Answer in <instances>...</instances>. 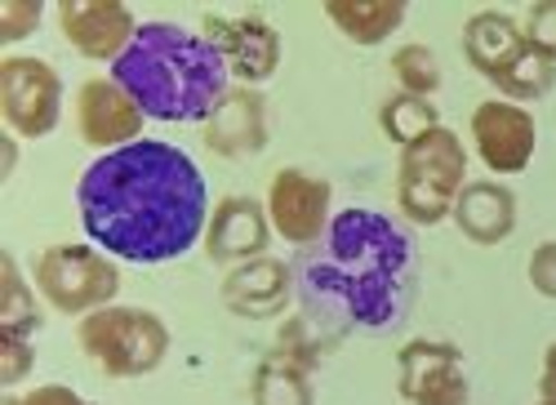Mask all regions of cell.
Masks as SVG:
<instances>
[{
  "label": "cell",
  "instance_id": "obj_1",
  "mask_svg": "<svg viewBox=\"0 0 556 405\" xmlns=\"http://www.w3.org/2000/svg\"><path fill=\"white\" fill-rule=\"evenodd\" d=\"M76 210L89 245L125 263H169L205 241L210 188L188 152L143 139L108 152L80 174Z\"/></svg>",
  "mask_w": 556,
  "mask_h": 405
},
{
  "label": "cell",
  "instance_id": "obj_2",
  "mask_svg": "<svg viewBox=\"0 0 556 405\" xmlns=\"http://www.w3.org/2000/svg\"><path fill=\"white\" fill-rule=\"evenodd\" d=\"M419 290L414 241L379 210H343L316 245L299 254L294 294L303 317L330 343L401 326Z\"/></svg>",
  "mask_w": 556,
  "mask_h": 405
},
{
  "label": "cell",
  "instance_id": "obj_3",
  "mask_svg": "<svg viewBox=\"0 0 556 405\" xmlns=\"http://www.w3.org/2000/svg\"><path fill=\"white\" fill-rule=\"evenodd\" d=\"M227 63L201 31L178 23H143L129 50L112 63V80L143 107L148 121H210L227 94Z\"/></svg>",
  "mask_w": 556,
  "mask_h": 405
},
{
  "label": "cell",
  "instance_id": "obj_4",
  "mask_svg": "<svg viewBox=\"0 0 556 405\" xmlns=\"http://www.w3.org/2000/svg\"><path fill=\"white\" fill-rule=\"evenodd\" d=\"M76 343L108 379H148L169 356V326L148 307L112 303L80 317Z\"/></svg>",
  "mask_w": 556,
  "mask_h": 405
},
{
  "label": "cell",
  "instance_id": "obj_5",
  "mask_svg": "<svg viewBox=\"0 0 556 405\" xmlns=\"http://www.w3.org/2000/svg\"><path fill=\"white\" fill-rule=\"evenodd\" d=\"M468 183V152L454 129H432L428 139L401 152L396 165V205L409 223L437 228L441 218L454 214V201Z\"/></svg>",
  "mask_w": 556,
  "mask_h": 405
},
{
  "label": "cell",
  "instance_id": "obj_6",
  "mask_svg": "<svg viewBox=\"0 0 556 405\" xmlns=\"http://www.w3.org/2000/svg\"><path fill=\"white\" fill-rule=\"evenodd\" d=\"M31 286L54 312H63V317H89V312H99V307H112V299L121 294V267L99 245L63 241V245H50L36 254Z\"/></svg>",
  "mask_w": 556,
  "mask_h": 405
},
{
  "label": "cell",
  "instance_id": "obj_7",
  "mask_svg": "<svg viewBox=\"0 0 556 405\" xmlns=\"http://www.w3.org/2000/svg\"><path fill=\"white\" fill-rule=\"evenodd\" d=\"M0 121L18 139H50L63 121L59 67L27 54H10L0 63Z\"/></svg>",
  "mask_w": 556,
  "mask_h": 405
},
{
  "label": "cell",
  "instance_id": "obj_8",
  "mask_svg": "<svg viewBox=\"0 0 556 405\" xmlns=\"http://www.w3.org/2000/svg\"><path fill=\"white\" fill-rule=\"evenodd\" d=\"M267 218H271V232L281 237L286 245L294 250H307L326 237L330 228V205H334V188L326 183L320 174L312 169H299V165H286L271 174L267 183Z\"/></svg>",
  "mask_w": 556,
  "mask_h": 405
},
{
  "label": "cell",
  "instance_id": "obj_9",
  "mask_svg": "<svg viewBox=\"0 0 556 405\" xmlns=\"http://www.w3.org/2000/svg\"><path fill=\"white\" fill-rule=\"evenodd\" d=\"M396 392L409 405H468V362L450 339H409L396 352Z\"/></svg>",
  "mask_w": 556,
  "mask_h": 405
},
{
  "label": "cell",
  "instance_id": "obj_10",
  "mask_svg": "<svg viewBox=\"0 0 556 405\" xmlns=\"http://www.w3.org/2000/svg\"><path fill=\"white\" fill-rule=\"evenodd\" d=\"M201 36L223 54L227 72L237 76L241 85H263L276 76L286 54V40L267 18L258 14H205L201 18Z\"/></svg>",
  "mask_w": 556,
  "mask_h": 405
},
{
  "label": "cell",
  "instance_id": "obj_11",
  "mask_svg": "<svg viewBox=\"0 0 556 405\" xmlns=\"http://www.w3.org/2000/svg\"><path fill=\"white\" fill-rule=\"evenodd\" d=\"M143 107H138L112 76H89L76 89V134L85 148L94 152H121L143 143Z\"/></svg>",
  "mask_w": 556,
  "mask_h": 405
},
{
  "label": "cell",
  "instance_id": "obj_12",
  "mask_svg": "<svg viewBox=\"0 0 556 405\" xmlns=\"http://www.w3.org/2000/svg\"><path fill=\"white\" fill-rule=\"evenodd\" d=\"M54 18L72 50L94 63H116L143 27L125 0H59Z\"/></svg>",
  "mask_w": 556,
  "mask_h": 405
},
{
  "label": "cell",
  "instance_id": "obj_13",
  "mask_svg": "<svg viewBox=\"0 0 556 405\" xmlns=\"http://www.w3.org/2000/svg\"><path fill=\"white\" fill-rule=\"evenodd\" d=\"M472 143H477V156L485 161V169L507 178V174L530 169L539 129H534V116L521 103L485 99L472 112Z\"/></svg>",
  "mask_w": 556,
  "mask_h": 405
},
{
  "label": "cell",
  "instance_id": "obj_14",
  "mask_svg": "<svg viewBox=\"0 0 556 405\" xmlns=\"http://www.w3.org/2000/svg\"><path fill=\"white\" fill-rule=\"evenodd\" d=\"M267 99L254 85H231L201 125V143L223 161H245L267 148Z\"/></svg>",
  "mask_w": 556,
  "mask_h": 405
},
{
  "label": "cell",
  "instance_id": "obj_15",
  "mask_svg": "<svg viewBox=\"0 0 556 405\" xmlns=\"http://www.w3.org/2000/svg\"><path fill=\"white\" fill-rule=\"evenodd\" d=\"M271 218H267V205L245 197V192H231L214 205L210 214V228H205V254L210 263H250V258H263L267 245H271Z\"/></svg>",
  "mask_w": 556,
  "mask_h": 405
},
{
  "label": "cell",
  "instance_id": "obj_16",
  "mask_svg": "<svg viewBox=\"0 0 556 405\" xmlns=\"http://www.w3.org/2000/svg\"><path fill=\"white\" fill-rule=\"evenodd\" d=\"M223 307L237 312L245 321H271L281 317L294 299V267L281 263V258H250V263H237L231 273L223 277V290H218Z\"/></svg>",
  "mask_w": 556,
  "mask_h": 405
},
{
  "label": "cell",
  "instance_id": "obj_17",
  "mask_svg": "<svg viewBox=\"0 0 556 405\" xmlns=\"http://www.w3.org/2000/svg\"><path fill=\"white\" fill-rule=\"evenodd\" d=\"M454 223L472 245H503L517 232V192L498 178H472L454 201Z\"/></svg>",
  "mask_w": 556,
  "mask_h": 405
},
{
  "label": "cell",
  "instance_id": "obj_18",
  "mask_svg": "<svg viewBox=\"0 0 556 405\" xmlns=\"http://www.w3.org/2000/svg\"><path fill=\"white\" fill-rule=\"evenodd\" d=\"M521 50H526V31L503 10H477L468 23H463V59H468L490 85L521 59Z\"/></svg>",
  "mask_w": 556,
  "mask_h": 405
},
{
  "label": "cell",
  "instance_id": "obj_19",
  "mask_svg": "<svg viewBox=\"0 0 556 405\" xmlns=\"http://www.w3.org/2000/svg\"><path fill=\"white\" fill-rule=\"evenodd\" d=\"M320 14H326L352 45H383L405 27L409 5L405 0H326Z\"/></svg>",
  "mask_w": 556,
  "mask_h": 405
},
{
  "label": "cell",
  "instance_id": "obj_20",
  "mask_svg": "<svg viewBox=\"0 0 556 405\" xmlns=\"http://www.w3.org/2000/svg\"><path fill=\"white\" fill-rule=\"evenodd\" d=\"M250 405H316L312 370L286 352H267L250 375Z\"/></svg>",
  "mask_w": 556,
  "mask_h": 405
},
{
  "label": "cell",
  "instance_id": "obj_21",
  "mask_svg": "<svg viewBox=\"0 0 556 405\" xmlns=\"http://www.w3.org/2000/svg\"><path fill=\"white\" fill-rule=\"evenodd\" d=\"M379 129H383L388 143H396L405 152L419 139H428L432 129H441V112H437L432 99H419V94H405V89H396V94H388L379 103Z\"/></svg>",
  "mask_w": 556,
  "mask_h": 405
},
{
  "label": "cell",
  "instance_id": "obj_22",
  "mask_svg": "<svg viewBox=\"0 0 556 405\" xmlns=\"http://www.w3.org/2000/svg\"><path fill=\"white\" fill-rule=\"evenodd\" d=\"M36 286L23 277L18 258L5 250L0 254V330L5 334H36L40 330V303H36Z\"/></svg>",
  "mask_w": 556,
  "mask_h": 405
},
{
  "label": "cell",
  "instance_id": "obj_23",
  "mask_svg": "<svg viewBox=\"0 0 556 405\" xmlns=\"http://www.w3.org/2000/svg\"><path fill=\"white\" fill-rule=\"evenodd\" d=\"M552 85H556V59H547L543 50H534L530 40H526L521 59L494 80L498 94H503L507 103H521V107L534 103V99H547Z\"/></svg>",
  "mask_w": 556,
  "mask_h": 405
},
{
  "label": "cell",
  "instance_id": "obj_24",
  "mask_svg": "<svg viewBox=\"0 0 556 405\" xmlns=\"http://www.w3.org/2000/svg\"><path fill=\"white\" fill-rule=\"evenodd\" d=\"M392 76H396V85L405 89V94H419V99H432L441 89V63L419 40L392 50Z\"/></svg>",
  "mask_w": 556,
  "mask_h": 405
},
{
  "label": "cell",
  "instance_id": "obj_25",
  "mask_svg": "<svg viewBox=\"0 0 556 405\" xmlns=\"http://www.w3.org/2000/svg\"><path fill=\"white\" fill-rule=\"evenodd\" d=\"M334 343L320 334L303 312H294V317H286L281 321V330H276V343H271V352H286V356H294L299 366H307V370H316L320 362H326V352H330Z\"/></svg>",
  "mask_w": 556,
  "mask_h": 405
},
{
  "label": "cell",
  "instance_id": "obj_26",
  "mask_svg": "<svg viewBox=\"0 0 556 405\" xmlns=\"http://www.w3.org/2000/svg\"><path fill=\"white\" fill-rule=\"evenodd\" d=\"M36 370V343L27 334H5L0 330V383L18 388Z\"/></svg>",
  "mask_w": 556,
  "mask_h": 405
},
{
  "label": "cell",
  "instance_id": "obj_27",
  "mask_svg": "<svg viewBox=\"0 0 556 405\" xmlns=\"http://www.w3.org/2000/svg\"><path fill=\"white\" fill-rule=\"evenodd\" d=\"M45 18V5L40 0H5L0 5V45H18L27 40Z\"/></svg>",
  "mask_w": 556,
  "mask_h": 405
},
{
  "label": "cell",
  "instance_id": "obj_28",
  "mask_svg": "<svg viewBox=\"0 0 556 405\" xmlns=\"http://www.w3.org/2000/svg\"><path fill=\"white\" fill-rule=\"evenodd\" d=\"M521 31L534 50H543L547 59H556V0H534L521 18Z\"/></svg>",
  "mask_w": 556,
  "mask_h": 405
},
{
  "label": "cell",
  "instance_id": "obj_29",
  "mask_svg": "<svg viewBox=\"0 0 556 405\" xmlns=\"http://www.w3.org/2000/svg\"><path fill=\"white\" fill-rule=\"evenodd\" d=\"M526 273H530V286H534L543 299H556V241L534 245Z\"/></svg>",
  "mask_w": 556,
  "mask_h": 405
},
{
  "label": "cell",
  "instance_id": "obj_30",
  "mask_svg": "<svg viewBox=\"0 0 556 405\" xmlns=\"http://www.w3.org/2000/svg\"><path fill=\"white\" fill-rule=\"evenodd\" d=\"M18 405H99V401H89L63 383H45V388H31L27 396H18Z\"/></svg>",
  "mask_w": 556,
  "mask_h": 405
},
{
  "label": "cell",
  "instance_id": "obj_31",
  "mask_svg": "<svg viewBox=\"0 0 556 405\" xmlns=\"http://www.w3.org/2000/svg\"><path fill=\"white\" fill-rule=\"evenodd\" d=\"M539 396L556 401V343L543 352V370H539Z\"/></svg>",
  "mask_w": 556,
  "mask_h": 405
},
{
  "label": "cell",
  "instance_id": "obj_32",
  "mask_svg": "<svg viewBox=\"0 0 556 405\" xmlns=\"http://www.w3.org/2000/svg\"><path fill=\"white\" fill-rule=\"evenodd\" d=\"M0 156H5V178H10L14 165H18V134H5V143H0Z\"/></svg>",
  "mask_w": 556,
  "mask_h": 405
},
{
  "label": "cell",
  "instance_id": "obj_33",
  "mask_svg": "<svg viewBox=\"0 0 556 405\" xmlns=\"http://www.w3.org/2000/svg\"><path fill=\"white\" fill-rule=\"evenodd\" d=\"M0 405H18V396H5V401H0Z\"/></svg>",
  "mask_w": 556,
  "mask_h": 405
},
{
  "label": "cell",
  "instance_id": "obj_34",
  "mask_svg": "<svg viewBox=\"0 0 556 405\" xmlns=\"http://www.w3.org/2000/svg\"><path fill=\"white\" fill-rule=\"evenodd\" d=\"M539 405H556V401H543V396H539Z\"/></svg>",
  "mask_w": 556,
  "mask_h": 405
}]
</instances>
